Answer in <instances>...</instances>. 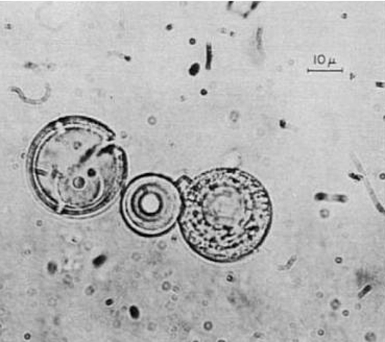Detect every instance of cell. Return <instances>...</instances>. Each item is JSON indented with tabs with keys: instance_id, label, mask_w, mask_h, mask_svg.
<instances>
[{
	"instance_id": "cell-2",
	"label": "cell",
	"mask_w": 385,
	"mask_h": 342,
	"mask_svg": "<svg viewBox=\"0 0 385 342\" xmlns=\"http://www.w3.org/2000/svg\"><path fill=\"white\" fill-rule=\"evenodd\" d=\"M182 190L180 229L200 255L216 261H236L265 238L271 202L265 187L250 174L217 168L189 180Z\"/></svg>"
},
{
	"instance_id": "cell-3",
	"label": "cell",
	"mask_w": 385,
	"mask_h": 342,
	"mask_svg": "<svg viewBox=\"0 0 385 342\" xmlns=\"http://www.w3.org/2000/svg\"><path fill=\"white\" fill-rule=\"evenodd\" d=\"M180 191L169 179L148 175L135 180L125 194V219L135 230L156 234L173 226L181 211Z\"/></svg>"
},
{
	"instance_id": "cell-1",
	"label": "cell",
	"mask_w": 385,
	"mask_h": 342,
	"mask_svg": "<svg viewBox=\"0 0 385 342\" xmlns=\"http://www.w3.org/2000/svg\"><path fill=\"white\" fill-rule=\"evenodd\" d=\"M101 122L83 115L57 119L40 133L29 166L44 204L68 216L94 214L120 193L128 172L124 150Z\"/></svg>"
}]
</instances>
